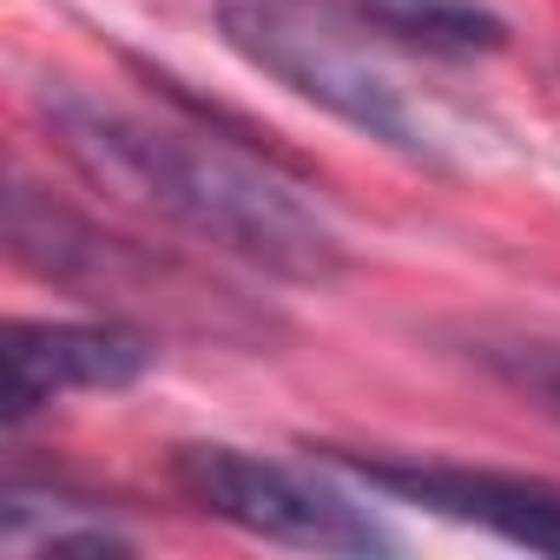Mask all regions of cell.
I'll list each match as a JSON object with an SVG mask.
<instances>
[{"mask_svg":"<svg viewBox=\"0 0 560 560\" xmlns=\"http://www.w3.org/2000/svg\"><path fill=\"white\" fill-rule=\"evenodd\" d=\"M363 14L370 34L383 40H402V47H422V54H494L508 47V21L481 0H350Z\"/></svg>","mask_w":560,"mask_h":560,"instance_id":"6","label":"cell"},{"mask_svg":"<svg viewBox=\"0 0 560 560\" xmlns=\"http://www.w3.org/2000/svg\"><path fill=\"white\" fill-rule=\"evenodd\" d=\"M324 455L337 468L363 475L370 488L409 501V508L488 527V534L534 547V553H560V488H547V481L494 475V468H455V462H383V455H350V448H324Z\"/></svg>","mask_w":560,"mask_h":560,"instance_id":"4","label":"cell"},{"mask_svg":"<svg viewBox=\"0 0 560 560\" xmlns=\"http://www.w3.org/2000/svg\"><path fill=\"white\" fill-rule=\"evenodd\" d=\"M172 481L185 488L191 508L257 540H284L311 553H396V534L370 521V508H357L343 488L231 442H185L172 455Z\"/></svg>","mask_w":560,"mask_h":560,"instance_id":"3","label":"cell"},{"mask_svg":"<svg viewBox=\"0 0 560 560\" xmlns=\"http://www.w3.org/2000/svg\"><path fill=\"white\" fill-rule=\"evenodd\" d=\"M40 126L93 191L198 244H218L284 284H330L343 270V237L330 231V218L257 152L218 132L139 119L80 86H40Z\"/></svg>","mask_w":560,"mask_h":560,"instance_id":"1","label":"cell"},{"mask_svg":"<svg viewBox=\"0 0 560 560\" xmlns=\"http://www.w3.org/2000/svg\"><path fill=\"white\" fill-rule=\"evenodd\" d=\"M0 363H8V429H21L27 416H40L73 389H132L159 363V343L126 317H86V324L21 317L0 337Z\"/></svg>","mask_w":560,"mask_h":560,"instance_id":"5","label":"cell"},{"mask_svg":"<svg viewBox=\"0 0 560 560\" xmlns=\"http://www.w3.org/2000/svg\"><path fill=\"white\" fill-rule=\"evenodd\" d=\"M501 383H514L540 416L560 422V343H527V350H494L488 357Z\"/></svg>","mask_w":560,"mask_h":560,"instance_id":"7","label":"cell"},{"mask_svg":"<svg viewBox=\"0 0 560 560\" xmlns=\"http://www.w3.org/2000/svg\"><path fill=\"white\" fill-rule=\"evenodd\" d=\"M211 14L231 54H244L257 73L291 86L317 113L357 126L402 159H435L416 100L370 47V27L350 0H211Z\"/></svg>","mask_w":560,"mask_h":560,"instance_id":"2","label":"cell"}]
</instances>
